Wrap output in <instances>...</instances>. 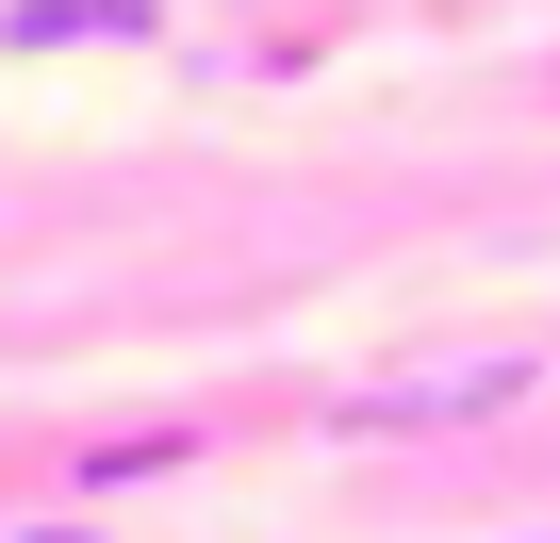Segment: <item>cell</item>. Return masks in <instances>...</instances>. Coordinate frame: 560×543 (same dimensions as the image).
Listing matches in <instances>:
<instances>
[{"mask_svg": "<svg viewBox=\"0 0 560 543\" xmlns=\"http://www.w3.org/2000/svg\"><path fill=\"white\" fill-rule=\"evenodd\" d=\"M527 379H544V363H527V346H494V363H445V379H396V396H363V412H380V428H478V412H511Z\"/></svg>", "mask_w": 560, "mask_h": 543, "instance_id": "6da1fadb", "label": "cell"}, {"mask_svg": "<svg viewBox=\"0 0 560 543\" xmlns=\"http://www.w3.org/2000/svg\"><path fill=\"white\" fill-rule=\"evenodd\" d=\"M165 0H0V50H83V34H149Z\"/></svg>", "mask_w": 560, "mask_h": 543, "instance_id": "7a4b0ae2", "label": "cell"}, {"mask_svg": "<svg viewBox=\"0 0 560 543\" xmlns=\"http://www.w3.org/2000/svg\"><path fill=\"white\" fill-rule=\"evenodd\" d=\"M18 543H100V527H18Z\"/></svg>", "mask_w": 560, "mask_h": 543, "instance_id": "3957f363", "label": "cell"}]
</instances>
